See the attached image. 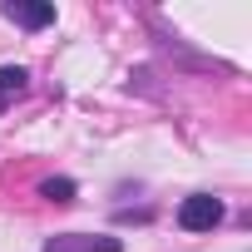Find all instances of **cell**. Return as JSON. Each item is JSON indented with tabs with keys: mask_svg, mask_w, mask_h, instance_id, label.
<instances>
[{
	"mask_svg": "<svg viewBox=\"0 0 252 252\" xmlns=\"http://www.w3.org/2000/svg\"><path fill=\"white\" fill-rule=\"evenodd\" d=\"M40 252H124V242L109 232H55Z\"/></svg>",
	"mask_w": 252,
	"mask_h": 252,
	"instance_id": "2",
	"label": "cell"
},
{
	"mask_svg": "<svg viewBox=\"0 0 252 252\" xmlns=\"http://www.w3.org/2000/svg\"><path fill=\"white\" fill-rule=\"evenodd\" d=\"M218 222H222V203L213 193H193V198L178 203V227L183 232H213Z\"/></svg>",
	"mask_w": 252,
	"mask_h": 252,
	"instance_id": "1",
	"label": "cell"
},
{
	"mask_svg": "<svg viewBox=\"0 0 252 252\" xmlns=\"http://www.w3.org/2000/svg\"><path fill=\"white\" fill-rule=\"evenodd\" d=\"M40 198H50V203H74V183H69V178H45V183H40Z\"/></svg>",
	"mask_w": 252,
	"mask_h": 252,
	"instance_id": "5",
	"label": "cell"
},
{
	"mask_svg": "<svg viewBox=\"0 0 252 252\" xmlns=\"http://www.w3.org/2000/svg\"><path fill=\"white\" fill-rule=\"evenodd\" d=\"M25 84H30V69L25 64H0V114L25 94Z\"/></svg>",
	"mask_w": 252,
	"mask_h": 252,
	"instance_id": "4",
	"label": "cell"
},
{
	"mask_svg": "<svg viewBox=\"0 0 252 252\" xmlns=\"http://www.w3.org/2000/svg\"><path fill=\"white\" fill-rule=\"evenodd\" d=\"M0 15L10 25H25V30H50L55 25V5H40V0H5Z\"/></svg>",
	"mask_w": 252,
	"mask_h": 252,
	"instance_id": "3",
	"label": "cell"
}]
</instances>
